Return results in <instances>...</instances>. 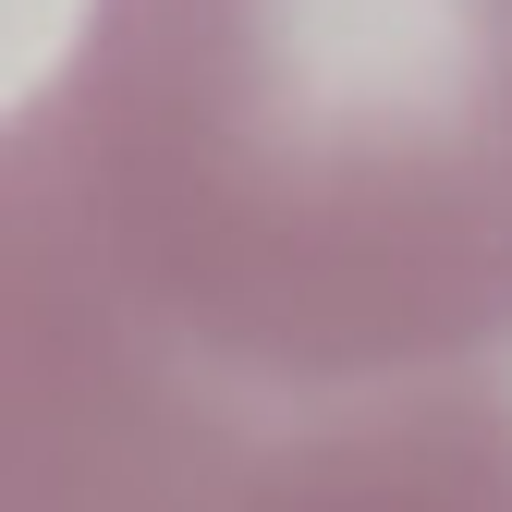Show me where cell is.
I'll list each match as a JSON object with an SVG mask.
<instances>
[{
    "label": "cell",
    "instance_id": "6da1fadb",
    "mask_svg": "<svg viewBox=\"0 0 512 512\" xmlns=\"http://www.w3.org/2000/svg\"><path fill=\"white\" fill-rule=\"evenodd\" d=\"M13 122L86 269L244 391L512 366V0H86Z\"/></svg>",
    "mask_w": 512,
    "mask_h": 512
},
{
    "label": "cell",
    "instance_id": "7a4b0ae2",
    "mask_svg": "<svg viewBox=\"0 0 512 512\" xmlns=\"http://www.w3.org/2000/svg\"><path fill=\"white\" fill-rule=\"evenodd\" d=\"M0 512H512V366L244 391L86 269L0 110Z\"/></svg>",
    "mask_w": 512,
    "mask_h": 512
}]
</instances>
